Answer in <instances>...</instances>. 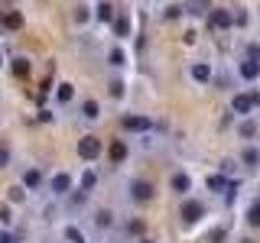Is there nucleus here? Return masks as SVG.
I'll return each instance as SVG.
<instances>
[{
    "label": "nucleus",
    "mask_w": 260,
    "mask_h": 243,
    "mask_svg": "<svg viewBox=\"0 0 260 243\" xmlns=\"http://www.w3.org/2000/svg\"><path fill=\"white\" fill-rule=\"evenodd\" d=\"M192 78L199 81V85H205V81H211V65H208V62H199V65H192Z\"/></svg>",
    "instance_id": "nucleus-9"
},
{
    "label": "nucleus",
    "mask_w": 260,
    "mask_h": 243,
    "mask_svg": "<svg viewBox=\"0 0 260 243\" xmlns=\"http://www.w3.org/2000/svg\"><path fill=\"white\" fill-rule=\"evenodd\" d=\"M0 243H13V237L10 233H0Z\"/></svg>",
    "instance_id": "nucleus-34"
},
{
    "label": "nucleus",
    "mask_w": 260,
    "mask_h": 243,
    "mask_svg": "<svg viewBox=\"0 0 260 243\" xmlns=\"http://www.w3.org/2000/svg\"><path fill=\"white\" fill-rule=\"evenodd\" d=\"M81 117H85V120H98V117H101L98 101H85V104H81Z\"/></svg>",
    "instance_id": "nucleus-14"
},
{
    "label": "nucleus",
    "mask_w": 260,
    "mask_h": 243,
    "mask_svg": "<svg viewBox=\"0 0 260 243\" xmlns=\"http://www.w3.org/2000/svg\"><path fill=\"white\" fill-rule=\"evenodd\" d=\"M98 20H101V23H114V7L111 4H98Z\"/></svg>",
    "instance_id": "nucleus-21"
},
{
    "label": "nucleus",
    "mask_w": 260,
    "mask_h": 243,
    "mask_svg": "<svg viewBox=\"0 0 260 243\" xmlns=\"http://www.w3.org/2000/svg\"><path fill=\"white\" fill-rule=\"evenodd\" d=\"M208 188H211V191H221V188H234V185L228 182L224 175H211V178H208Z\"/></svg>",
    "instance_id": "nucleus-19"
},
{
    "label": "nucleus",
    "mask_w": 260,
    "mask_h": 243,
    "mask_svg": "<svg viewBox=\"0 0 260 243\" xmlns=\"http://www.w3.org/2000/svg\"><path fill=\"white\" fill-rule=\"evenodd\" d=\"M241 78H247V81H257V78H260V62H250V59H247V62L241 65Z\"/></svg>",
    "instance_id": "nucleus-11"
},
{
    "label": "nucleus",
    "mask_w": 260,
    "mask_h": 243,
    "mask_svg": "<svg viewBox=\"0 0 260 243\" xmlns=\"http://www.w3.org/2000/svg\"><path fill=\"white\" fill-rule=\"evenodd\" d=\"M55 97H59V104H69L72 97H75V88L65 81V85H59V91H55Z\"/></svg>",
    "instance_id": "nucleus-18"
},
{
    "label": "nucleus",
    "mask_w": 260,
    "mask_h": 243,
    "mask_svg": "<svg viewBox=\"0 0 260 243\" xmlns=\"http://www.w3.org/2000/svg\"><path fill=\"white\" fill-rule=\"evenodd\" d=\"M78 156L85 162H94L101 156V140H94V136H81L78 140Z\"/></svg>",
    "instance_id": "nucleus-3"
},
{
    "label": "nucleus",
    "mask_w": 260,
    "mask_h": 243,
    "mask_svg": "<svg viewBox=\"0 0 260 243\" xmlns=\"http://www.w3.org/2000/svg\"><path fill=\"white\" fill-rule=\"evenodd\" d=\"M0 23H4L7 29H20V26H23V13L10 10V13H4V20H0Z\"/></svg>",
    "instance_id": "nucleus-15"
},
{
    "label": "nucleus",
    "mask_w": 260,
    "mask_h": 243,
    "mask_svg": "<svg viewBox=\"0 0 260 243\" xmlns=\"http://www.w3.org/2000/svg\"><path fill=\"white\" fill-rule=\"evenodd\" d=\"M69 191H72V175L69 172H59V175L52 178V194H59V198H62V194H69Z\"/></svg>",
    "instance_id": "nucleus-7"
},
{
    "label": "nucleus",
    "mask_w": 260,
    "mask_h": 243,
    "mask_svg": "<svg viewBox=\"0 0 260 243\" xmlns=\"http://www.w3.org/2000/svg\"><path fill=\"white\" fill-rule=\"evenodd\" d=\"M114 32H117V36H127V32H130V16L127 13L114 16Z\"/></svg>",
    "instance_id": "nucleus-16"
},
{
    "label": "nucleus",
    "mask_w": 260,
    "mask_h": 243,
    "mask_svg": "<svg viewBox=\"0 0 260 243\" xmlns=\"http://www.w3.org/2000/svg\"><path fill=\"white\" fill-rule=\"evenodd\" d=\"M7 162H10V149H7V146H0V169H4Z\"/></svg>",
    "instance_id": "nucleus-31"
},
{
    "label": "nucleus",
    "mask_w": 260,
    "mask_h": 243,
    "mask_svg": "<svg viewBox=\"0 0 260 243\" xmlns=\"http://www.w3.org/2000/svg\"><path fill=\"white\" fill-rule=\"evenodd\" d=\"M65 237H69L72 243H85V233H81L78 227H65Z\"/></svg>",
    "instance_id": "nucleus-25"
},
{
    "label": "nucleus",
    "mask_w": 260,
    "mask_h": 243,
    "mask_svg": "<svg viewBox=\"0 0 260 243\" xmlns=\"http://www.w3.org/2000/svg\"><path fill=\"white\" fill-rule=\"evenodd\" d=\"M150 127H153V120L143 117V113H127V117H120V130H124V133H146Z\"/></svg>",
    "instance_id": "nucleus-1"
},
{
    "label": "nucleus",
    "mask_w": 260,
    "mask_h": 243,
    "mask_svg": "<svg viewBox=\"0 0 260 243\" xmlns=\"http://www.w3.org/2000/svg\"><path fill=\"white\" fill-rule=\"evenodd\" d=\"M247 59L250 62H260V46H247Z\"/></svg>",
    "instance_id": "nucleus-30"
},
{
    "label": "nucleus",
    "mask_w": 260,
    "mask_h": 243,
    "mask_svg": "<svg viewBox=\"0 0 260 243\" xmlns=\"http://www.w3.org/2000/svg\"><path fill=\"white\" fill-rule=\"evenodd\" d=\"M241 136H247V140H254V136H257V124H254V120L241 124Z\"/></svg>",
    "instance_id": "nucleus-26"
},
{
    "label": "nucleus",
    "mask_w": 260,
    "mask_h": 243,
    "mask_svg": "<svg viewBox=\"0 0 260 243\" xmlns=\"http://www.w3.org/2000/svg\"><path fill=\"white\" fill-rule=\"evenodd\" d=\"M88 16H91V13H88L85 7H78V10H75V20H78V23H88Z\"/></svg>",
    "instance_id": "nucleus-32"
},
{
    "label": "nucleus",
    "mask_w": 260,
    "mask_h": 243,
    "mask_svg": "<svg viewBox=\"0 0 260 243\" xmlns=\"http://www.w3.org/2000/svg\"><path fill=\"white\" fill-rule=\"evenodd\" d=\"M247 243H250V240H247Z\"/></svg>",
    "instance_id": "nucleus-36"
},
{
    "label": "nucleus",
    "mask_w": 260,
    "mask_h": 243,
    "mask_svg": "<svg viewBox=\"0 0 260 243\" xmlns=\"http://www.w3.org/2000/svg\"><path fill=\"white\" fill-rule=\"evenodd\" d=\"M13 75L16 78H29V62L26 59H13Z\"/></svg>",
    "instance_id": "nucleus-20"
},
{
    "label": "nucleus",
    "mask_w": 260,
    "mask_h": 243,
    "mask_svg": "<svg viewBox=\"0 0 260 243\" xmlns=\"http://www.w3.org/2000/svg\"><path fill=\"white\" fill-rule=\"evenodd\" d=\"M94 224H98V227H104V230H108V227L114 224V221H111V211H98V214H94Z\"/></svg>",
    "instance_id": "nucleus-24"
},
{
    "label": "nucleus",
    "mask_w": 260,
    "mask_h": 243,
    "mask_svg": "<svg viewBox=\"0 0 260 243\" xmlns=\"http://www.w3.org/2000/svg\"><path fill=\"white\" fill-rule=\"evenodd\" d=\"M140 243H153V240H146V237H143V240H140Z\"/></svg>",
    "instance_id": "nucleus-35"
},
{
    "label": "nucleus",
    "mask_w": 260,
    "mask_h": 243,
    "mask_svg": "<svg viewBox=\"0 0 260 243\" xmlns=\"http://www.w3.org/2000/svg\"><path fill=\"white\" fill-rule=\"evenodd\" d=\"M241 162H244L247 169H257V166H260V149H257V146H247V149L241 152Z\"/></svg>",
    "instance_id": "nucleus-10"
},
{
    "label": "nucleus",
    "mask_w": 260,
    "mask_h": 243,
    "mask_svg": "<svg viewBox=\"0 0 260 243\" xmlns=\"http://www.w3.org/2000/svg\"><path fill=\"white\" fill-rule=\"evenodd\" d=\"M179 214H182V221H185V224H195L202 214H205V205H202V201H185Z\"/></svg>",
    "instance_id": "nucleus-5"
},
{
    "label": "nucleus",
    "mask_w": 260,
    "mask_h": 243,
    "mask_svg": "<svg viewBox=\"0 0 260 243\" xmlns=\"http://www.w3.org/2000/svg\"><path fill=\"white\" fill-rule=\"evenodd\" d=\"M23 198H26V191H23L20 185H13V188H10V201H13V205H20Z\"/></svg>",
    "instance_id": "nucleus-27"
},
{
    "label": "nucleus",
    "mask_w": 260,
    "mask_h": 243,
    "mask_svg": "<svg viewBox=\"0 0 260 243\" xmlns=\"http://www.w3.org/2000/svg\"><path fill=\"white\" fill-rule=\"evenodd\" d=\"M108 62L114 65V68H120V65L127 62V55H124V49H111V55H108Z\"/></svg>",
    "instance_id": "nucleus-22"
},
{
    "label": "nucleus",
    "mask_w": 260,
    "mask_h": 243,
    "mask_svg": "<svg viewBox=\"0 0 260 243\" xmlns=\"http://www.w3.org/2000/svg\"><path fill=\"white\" fill-rule=\"evenodd\" d=\"M247 224H250V227H260V198L250 201V208H247Z\"/></svg>",
    "instance_id": "nucleus-17"
},
{
    "label": "nucleus",
    "mask_w": 260,
    "mask_h": 243,
    "mask_svg": "<svg viewBox=\"0 0 260 243\" xmlns=\"http://www.w3.org/2000/svg\"><path fill=\"white\" fill-rule=\"evenodd\" d=\"M23 185H26V188H39V185H43V172H39V169H26Z\"/></svg>",
    "instance_id": "nucleus-13"
},
{
    "label": "nucleus",
    "mask_w": 260,
    "mask_h": 243,
    "mask_svg": "<svg viewBox=\"0 0 260 243\" xmlns=\"http://www.w3.org/2000/svg\"><path fill=\"white\" fill-rule=\"evenodd\" d=\"M127 233H143V221H140V217H134V221L127 224Z\"/></svg>",
    "instance_id": "nucleus-29"
},
{
    "label": "nucleus",
    "mask_w": 260,
    "mask_h": 243,
    "mask_svg": "<svg viewBox=\"0 0 260 243\" xmlns=\"http://www.w3.org/2000/svg\"><path fill=\"white\" fill-rule=\"evenodd\" d=\"M169 185H173L176 194H185V191L192 188V178L185 175V172H173V175H169Z\"/></svg>",
    "instance_id": "nucleus-6"
},
{
    "label": "nucleus",
    "mask_w": 260,
    "mask_h": 243,
    "mask_svg": "<svg viewBox=\"0 0 260 243\" xmlns=\"http://www.w3.org/2000/svg\"><path fill=\"white\" fill-rule=\"evenodd\" d=\"M208 20H211V26H215V29H228V26L234 23L228 10H211V16H208Z\"/></svg>",
    "instance_id": "nucleus-8"
},
{
    "label": "nucleus",
    "mask_w": 260,
    "mask_h": 243,
    "mask_svg": "<svg viewBox=\"0 0 260 243\" xmlns=\"http://www.w3.org/2000/svg\"><path fill=\"white\" fill-rule=\"evenodd\" d=\"M224 237H228V233H224V230H215V233H211V237H208V240H211V243H221Z\"/></svg>",
    "instance_id": "nucleus-33"
},
{
    "label": "nucleus",
    "mask_w": 260,
    "mask_h": 243,
    "mask_svg": "<svg viewBox=\"0 0 260 243\" xmlns=\"http://www.w3.org/2000/svg\"><path fill=\"white\" fill-rule=\"evenodd\" d=\"M94 182H98V175L91 172V169H88V172L81 175V191H91V188H94Z\"/></svg>",
    "instance_id": "nucleus-23"
},
{
    "label": "nucleus",
    "mask_w": 260,
    "mask_h": 243,
    "mask_svg": "<svg viewBox=\"0 0 260 243\" xmlns=\"http://www.w3.org/2000/svg\"><path fill=\"white\" fill-rule=\"evenodd\" d=\"M120 94H124V81L114 78V81H111V97H120Z\"/></svg>",
    "instance_id": "nucleus-28"
},
{
    "label": "nucleus",
    "mask_w": 260,
    "mask_h": 243,
    "mask_svg": "<svg viewBox=\"0 0 260 243\" xmlns=\"http://www.w3.org/2000/svg\"><path fill=\"white\" fill-rule=\"evenodd\" d=\"M130 198L134 201H150L153 198V185L146 182V178H134V182H130Z\"/></svg>",
    "instance_id": "nucleus-4"
},
{
    "label": "nucleus",
    "mask_w": 260,
    "mask_h": 243,
    "mask_svg": "<svg viewBox=\"0 0 260 243\" xmlns=\"http://www.w3.org/2000/svg\"><path fill=\"white\" fill-rule=\"evenodd\" d=\"M127 159V143L124 140H114L111 143V162H124Z\"/></svg>",
    "instance_id": "nucleus-12"
},
{
    "label": "nucleus",
    "mask_w": 260,
    "mask_h": 243,
    "mask_svg": "<svg viewBox=\"0 0 260 243\" xmlns=\"http://www.w3.org/2000/svg\"><path fill=\"white\" fill-rule=\"evenodd\" d=\"M257 104H260V94H247V91H244V94H234L231 110H234V113H241V117H247V113L254 110Z\"/></svg>",
    "instance_id": "nucleus-2"
}]
</instances>
